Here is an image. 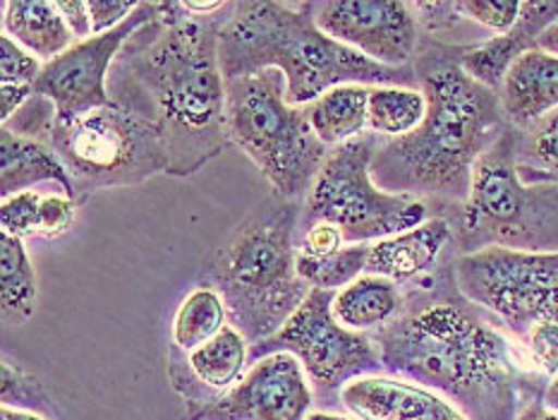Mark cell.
I'll use <instances>...</instances> for the list:
<instances>
[{"instance_id": "obj_19", "label": "cell", "mask_w": 558, "mask_h": 420, "mask_svg": "<svg viewBox=\"0 0 558 420\" xmlns=\"http://www.w3.org/2000/svg\"><path fill=\"white\" fill-rule=\"evenodd\" d=\"M36 183H58L75 200V183L60 156L41 140L0 130V195L3 200L27 192Z\"/></svg>"}, {"instance_id": "obj_45", "label": "cell", "mask_w": 558, "mask_h": 420, "mask_svg": "<svg viewBox=\"0 0 558 420\" xmlns=\"http://www.w3.org/2000/svg\"><path fill=\"white\" fill-rule=\"evenodd\" d=\"M542 185H558V176H554V178H547V180H544Z\"/></svg>"}, {"instance_id": "obj_1", "label": "cell", "mask_w": 558, "mask_h": 420, "mask_svg": "<svg viewBox=\"0 0 558 420\" xmlns=\"http://www.w3.org/2000/svg\"><path fill=\"white\" fill-rule=\"evenodd\" d=\"M226 10L192 17L183 3H156V17L125 44L108 77L111 101L161 132L168 176L197 173L233 144L218 60Z\"/></svg>"}, {"instance_id": "obj_5", "label": "cell", "mask_w": 558, "mask_h": 420, "mask_svg": "<svg viewBox=\"0 0 558 420\" xmlns=\"http://www.w3.org/2000/svg\"><path fill=\"white\" fill-rule=\"evenodd\" d=\"M300 216V202L274 192L206 267V284L223 298L228 322L252 348L281 332L312 291L298 274Z\"/></svg>"}, {"instance_id": "obj_27", "label": "cell", "mask_w": 558, "mask_h": 420, "mask_svg": "<svg viewBox=\"0 0 558 420\" xmlns=\"http://www.w3.org/2000/svg\"><path fill=\"white\" fill-rule=\"evenodd\" d=\"M515 159L520 180L527 185H542L547 178L558 176V108L527 128Z\"/></svg>"}, {"instance_id": "obj_9", "label": "cell", "mask_w": 558, "mask_h": 420, "mask_svg": "<svg viewBox=\"0 0 558 420\" xmlns=\"http://www.w3.org/2000/svg\"><path fill=\"white\" fill-rule=\"evenodd\" d=\"M376 142L379 137L365 132L329 152L310 195L302 202L300 228L326 221L341 228L345 245H362L405 233L427 221V202L393 195L374 183L372 156Z\"/></svg>"}, {"instance_id": "obj_13", "label": "cell", "mask_w": 558, "mask_h": 420, "mask_svg": "<svg viewBox=\"0 0 558 420\" xmlns=\"http://www.w3.org/2000/svg\"><path fill=\"white\" fill-rule=\"evenodd\" d=\"M317 27L374 63L408 68L417 51L415 3L396 0H322L312 3Z\"/></svg>"}, {"instance_id": "obj_15", "label": "cell", "mask_w": 558, "mask_h": 420, "mask_svg": "<svg viewBox=\"0 0 558 420\" xmlns=\"http://www.w3.org/2000/svg\"><path fill=\"white\" fill-rule=\"evenodd\" d=\"M341 401L360 420H468L436 392L379 375L350 382Z\"/></svg>"}, {"instance_id": "obj_20", "label": "cell", "mask_w": 558, "mask_h": 420, "mask_svg": "<svg viewBox=\"0 0 558 420\" xmlns=\"http://www.w3.org/2000/svg\"><path fill=\"white\" fill-rule=\"evenodd\" d=\"M3 34L44 63L75 46V34L51 0H8L3 3Z\"/></svg>"}, {"instance_id": "obj_4", "label": "cell", "mask_w": 558, "mask_h": 420, "mask_svg": "<svg viewBox=\"0 0 558 420\" xmlns=\"http://www.w3.org/2000/svg\"><path fill=\"white\" fill-rule=\"evenodd\" d=\"M218 60L226 80L281 70L288 104L305 108L341 84L412 87L415 68L374 63L355 48L326 36L314 22L312 3H228L218 29Z\"/></svg>"}, {"instance_id": "obj_11", "label": "cell", "mask_w": 558, "mask_h": 420, "mask_svg": "<svg viewBox=\"0 0 558 420\" xmlns=\"http://www.w3.org/2000/svg\"><path fill=\"white\" fill-rule=\"evenodd\" d=\"M333 291L312 288L286 327L269 341L252 348V358L259 360L271 353L295 356L314 387L324 394L343 392L350 382L381 372L384 363L374 339L367 332L343 327L333 317Z\"/></svg>"}, {"instance_id": "obj_23", "label": "cell", "mask_w": 558, "mask_h": 420, "mask_svg": "<svg viewBox=\"0 0 558 420\" xmlns=\"http://www.w3.org/2000/svg\"><path fill=\"white\" fill-rule=\"evenodd\" d=\"M247 346L250 344L245 336L228 322L211 341L194 348L187 358V365L192 370V375L197 377L204 387L228 389L233 387V382L240 380L242 370L247 365Z\"/></svg>"}, {"instance_id": "obj_17", "label": "cell", "mask_w": 558, "mask_h": 420, "mask_svg": "<svg viewBox=\"0 0 558 420\" xmlns=\"http://www.w3.org/2000/svg\"><path fill=\"white\" fill-rule=\"evenodd\" d=\"M506 123L513 128L535 125L542 116L558 108V56L532 48L508 70L499 92Z\"/></svg>"}, {"instance_id": "obj_32", "label": "cell", "mask_w": 558, "mask_h": 420, "mask_svg": "<svg viewBox=\"0 0 558 420\" xmlns=\"http://www.w3.org/2000/svg\"><path fill=\"white\" fill-rule=\"evenodd\" d=\"M56 116H58V111H56L53 101H48L41 94H34L32 99L8 120V123H3V128L15 132V135L44 142L48 130H51V125H53Z\"/></svg>"}, {"instance_id": "obj_14", "label": "cell", "mask_w": 558, "mask_h": 420, "mask_svg": "<svg viewBox=\"0 0 558 420\" xmlns=\"http://www.w3.org/2000/svg\"><path fill=\"white\" fill-rule=\"evenodd\" d=\"M310 406L312 392L300 360L271 353L254 360L233 389L190 413L187 420H307Z\"/></svg>"}, {"instance_id": "obj_28", "label": "cell", "mask_w": 558, "mask_h": 420, "mask_svg": "<svg viewBox=\"0 0 558 420\" xmlns=\"http://www.w3.org/2000/svg\"><path fill=\"white\" fill-rule=\"evenodd\" d=\"M369 248L372 245H367V243L345 245L343 250L333 252V255L319 257V260L298 255V274L312 288H322V291L338 293L341 288L357 281L362 274H367Z\"/></svg>"}, {"instance_id": "obj_43", "label": "cell", "mask_w": 558, "mask_h": 420, "mask_svg": "<svg viewBox=\"0 0 558 420\" xmlns=\"http://www.w3.org/2000/svg\"><path fill=\"white\" fill-rule=\"evenodd\" d=\"M307 420H350L343 416H331V413H310Z\"/></svg>"}, {"instance_id": "obj_22", "label": "cell", "mask_w": 558, "mask_h": 420, "mask_svg": "<svg viewBox=\"0 0 558 420\" xmlns=\"http://www.w3.org/2000/svg\"><path fill=\"white\" fill-rule=\"evenodd\" d=\"M310 125L326 147H338L367 130V116H369V87L362 84H341L326 94H322L317 101L305 106Z\"/></svg>"}, {"instance_id": "obj_8", "label": "cell", "mask_w": 558, "mask_h": 420, "mask_svg": "<svg viewBox=\"0 0 558 420\" xmlns=\"http://www.w3.org/2000/svg\"><path fill=\"white\" fill-rule=\"evenodd\" d=\"M44 142L70 171L77 204L99 190L140 185L166 173L161 132L118 104L72 118L56 116Z\"/></svg>"}, {"instance_id": "obj_31", "label": "cell", "mask_w": 558, "mask_h": 420, "mask_svg": "<svg viewBox=\"0 0 558 420\" xmlns=\"http://www.w3.org/2000/svg\"><path fill=\"white\" fill-rule=\"evenodd\" d=\"M39 204L41 195L34 190L20 192V195L3 200V207H0V226H3V233L15 238L36 236V226H39Z\"/></svg>"}, {"instance_id": "obj_3", "label": "cell", "mask_w": 558, "mask_h": 420, "mask_svg": "<svg viewBox=\"0 0 558 420\" xmlns=\"http://www.w3.org/2000/svg\"><path fill=\"white\" fill-rule=\"evenodd\" d=\"M415 72L427 116L405 137H379L372 178L393 195L465 202L475 164L506 130L499 92L472 80L458 60L427 58Z\"/></svg>"}, {"instance_id": "obj_7", "label": "cell", "mask_w": 558, "mask_h": 420, "mask_svg": "<svg viewBox=\"0 0 558 420\" xmlns=\"http://www.w3.org/2000/svg\"><path fill=\"white\" fill-rule=\"evenodd\" d=\"M518 137L504 130L482 154L460 212L468 252L504 245L554 250L558 240V185H527L518 173Z\"/></svg>"}, {"instance_id": "obj_44", "label": "cell", "mask_w": 558, "mask_h": 420, "mask_svg": "<svg viewBox=\"0 0 558 420\" xmlns=\"http://www.w3.org/2000/svg\"><path fill=\"white\" fill-rule=\"evenodd\" d=\"M547 320H551V322H556V324H558V303L554 305V310L549 312V315H547Z\"/></svg>"}, {"instance_id": "obj_40", "label": "cell", "mask_w": 558, "mask_h": 420, "mask_svg": "<svg viewBox=\"0 0 558 420\" xmlns=\"http://www.w3.org/2000/svg\"><path fill=\"white\" fill-rule=\"evenodd\" d=\"M520 420H558V413L549 411V408H539V406H530L527 411L520 416Z\"/></svg>"}, {"instance_id": "obj_21", "label": "cell", "mask_w": 558, "mask_h": 420, "mask_svg": "<svg viewBox=\"0 0 558 420\" xmlns=\"http://www.w3.org/2000/svg\"><path fill=\"white\" fill-rule=\"evenodd\" d=\"M400 310H403V296L398 284L374 274H362L333 298V317L355 332L381 329L398 317Z\"/></svg>"}, {"instance_id": "obj_18", "label": "cell", "mask_w": 558, "mask_h": 420, "mask_svg": "<svg viewBox=\"0 0 558 420\" xmlns=\"http://www.w3.org/2000/svg\"><path fill=\"white\" fill-rule=\"evenodd\" d=\"M453 231L446 219H427L405 233L376 240L369 248L367 274L403 284L432 269Z\"/></svg>"}, {"instance_id": "obj_35", "label": "cell", "mask_w": 558, "mask_h": 420, "mask_svg": "<svg viewBox=\"0 0 558 420\" xmlns=\"http://www.w3.org/2000/svg\"><path fill=\"white\" fill-rule=\"evenodd\" d=\"M527 351L535 358V363L547 375H558V324L551 320H539L527 332Z\"/></svg>"}, {"instance_id": "obj_26", "label": "cell", "mask_w": 558, "mask_h": 420, "mask_svg": "<svg viewBox=\"0 0 558 420\" xmlns=\"http://www.w3.org/2000/svg\"><path fill=\"white\" fill-rule=\"evenodd\" d=\"M228 324V310L216 288L202 284L194 288L173 317V341L180 351L192 353L194 348L211 341Z\"/></svg>"}, {"instance_id": "obj_34", "label": "cell", "mask_w": 558, "mask_h": 420, "mask_svg": "<svg viewBox=\"0 0 558 420\" xmlns=\"http://www.w3.org/2000/svg\"><path fill=\"white\" fill-rule=\"evenodd\" d=\"M345 240L341 228H336L333 224L317 221L307 228H300L298 233V255L302 257H329L333 252L343 250Z\"/></svg>"}, {"instance_id": "obj_24", "label": "cell", "mask_w": 558, "mask_h": 420, "mask_svg": "<svg viewBox=\"0 0 558 420\" xmlns=\"http://www.w3.org/2000/svg\"><path fill=\"white\" fill-rule=\"evenodd\" d=\"M0 284H3V322H29L36 308V272L22 238L0 236Z\"/></svg>"}, {"instance_id": "obj_12", "label": "cell", "mask_w": 558, "mask_h": 420, "mask_svg": "<svg viewBox=\"0 0 558 420\" xmlns=\"http://www.w3.org/2000/svg\"><path fill=\"white\" fill-rule=\"evenodd\" d=\"M156 17V3H140V8L120 24V27L77 41L65 53L44 63L39 80L34 82V94L53 101L60 118H72L111 106L108 77L113 63L125 44L140 32L144 24Z\"/></svg>"}, {"instance_id": "obj_39", "label": "cell", "mask_w": 558, "mask_h": 420, "mask_svg": "<svg viewBox=\"0 0 558 420\" xmlns=\"http://www.w3.org/2000/svg\"><path fill=\"white\" fill-rule=\"evenodd\" d=\"M537 48H539V51H544V53L558 56V22H556V24H551V27L539 36Z\"/></svg>"}, {"instance_id": "obj_2", "label": "cell", "mask_w": 558, "mask_h": 420, "mask_svg": "<svg viewBox=\"0 0 558 420\" xmlns=\"http://www.w3.org/2000/svg\"><path fill=\"white\" fill-rule=\"evenodd\" d=\"M384 370L417 382L468 420H520L535 358L458 293L400 310L376 332Z\"/></svg>"}, {"instance_id": "obj_36", "label": "cell", "mask_w": 558, "mask_h": 420, "mask_svg": "<svg viewBox=\"0 0 558 420\" xmlns=\"http://www.w3.org/2000/svg\"><path fill=\"white\" fill-rule=\"evenodd\" d=\"M137 8H140V3H120V0H89L94 36L120 27V24H123Z\"/></svg>"}, {"instance_id": "obj_29", "label": "cell", "mask_w": 558, "mask_h": 420, "mask_svg": "<svg viewBox=\"0 0 558 420\" xmlns=\"http://www.w3.org/2000/svg\"><path fill=\"white\" fill-rule=\"evenodd\" d=\"M453 8L458 15L477 22L499 36L515 27L523 3L520 0H463V3H453Z\"/></svg>"}, {"instance_id": "obj_25", "label": "cell", "mask_w": 558, "mask_h": 420, "mask_svg": "<svg viewBox=\"0 0 558 420\" xmlns=\"http://www.w3.org/2000/svg\"><path fill=\"white\" fill-rule=\"evenodd\" d=\"M427 116V99L415 87H369L367 130L381 140L415 132Z\"/></svg>"}, {"instance_id": "obj_30", "label": "cell", "mask_w": 558, "mask_h": 420, "mask_svg": "<svg viewBox=\"0 0 558 420\" xmlns=\"http://www.w3.org/2000/svg\"><path fill=\"white\" fill-rule=\"evenodd\" d=\"M41 60L24 51L10 36H0V84H17V87H34L41 75Z\"/></svg>"}, {"instance_id": "obj_33", "label": "cell", "mask_w": 558, "mask_h": 420, "mask_svg": "<svg viewBox=\"0 0 558 420\" xmlns=\"http://www.w3.org/2000/svg\"><path fill=\"white\" fill-rule=\"evenodd\" d=\"M75 209L77 202L68 195H41L36 236L60 238L68 233V228L75 221Z\"/></svg>"}, {"instance_id": "obj_41", "label": "cell", "mask_w": 558, "mask_h": 420, "mask_svg": "<svg viewBox=\"0 0 558 420\" xmlns=\"http://www.w3.org/2000/svg\"><path fill=\"white\" fill-rule=\"evenodd\" d=\"M0 420H46L36 413H27V411H20V408H10L3 406V411H0Z\"/></svg>"}, {"instance_id": "obj_38", "label": "cell", "mask_w": 558, "mask_h": 420, "mask_svg": "<svg viewBox=\"0 0 558 420\" xmlns=\"http://www.w3.org/2000/svg\"><path fill=\"white\" fill-rule=\"evenodd\" d=\"M32 96H34V87L0 84V118H3V123H8V120L32 99Z\"/></svg>"}, {"instance_id": "obj_37", "label": "cell", "mask_w": 558, "mask_h": 420, "mask_svg": "<svg viewBox=\"0 0 558 420\" xmlns=\"http://www.w3.org/2000/svg\"><path fill=\"white\" fill-rule=\"evenodd\" d=\"M60 12H63V17L68 22L70 32L75 34V39L84 41V39H92L94 29H92V12H89V3H80V0H63V3H58Z\"/></svg>"}, {"instance_id": "obj_16", "label": "cell", "mask_w": 558, "mask_h": 420, "mask_svg": "<svg viewBox=\"0 0 558 420\" xmlns=\"http://www.w3.org/2000/svg\"><path fill=\"white\" fill-rule=\"evenodd\" d=\"M558 22V0L549 3H523L520 20L511 32L492 36L477 46H470L460 51L456 58L458 65L463 68L472 80H477L484 87L501 92L508 70L513 68L520 56H525L532 48H537L539 36L547 32L551 24Z\"/></svg>"}, {"instance_id": "obj_6", "label": "cell", "mask_w": 558, "mask_h": 420, "mask_svg": "<svg viewBox=\"0 0 558 420\" xmlns=\"http://www.w3.org/2000/svg\"><path fill=\"white\" fill-rule=\"evenodd\" d=\"M228 135L269 180L276 195L305 202L331 147L314 135L305 108L288 104L281 70L228 80Z\"/></svg>"}, {"instance_id": "obj_42", "label": "cell", "mask_w": 558, "mask_h": 420, "mask_svg": "<svg viewBox=\"0 0 558 420\" xmlns=\"http://www.w3.org/2000/svg\"><path fill=\"white\" fill-rule=\"evenodd\" d=\"M544 404H547L549 411L558 413V375L549 382L547 392H544Z\"/></svg>"}, {"instance_id": "obj_10", "label": "cell", "mask_w": 558, "mask_h": 420, "mask_svg": "<svg viewBox=\"0 0 558 420\" xmlns=\"http://www.w3.org/2000/svg\"><path fill=\"white\" fill-rule=\"evenodd\" d=\"M453 276L460 296L518 336H527L558 303V250L482 248L460 255Z\"/></svg>"}]
</instances>
